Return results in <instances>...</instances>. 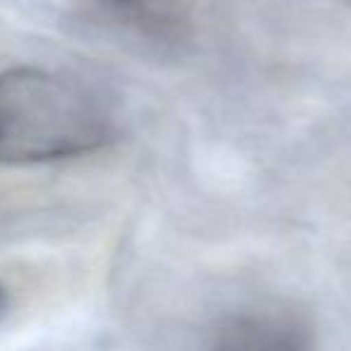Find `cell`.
Masks as SVG:
<instances>
[{
  "label": "cell",
  "instance_id": "1",
  "mask_svg": "<svg viewBox=\"0 0 351 351\" xmlns=\"http://www.w3.org/2000/svg\"><path fill=\"white\" fill-rule=\"evenodd\" d=\"M113 135L111 113L75 80L41 68L0 75V164L75 159L104 149Z\"/></svg>",
  "mask_w": 351,
  "mask_h": 351
},
{
  "label": "cell",
  "instance_id": "2",
  "mask_svg": "<svg viewBox=\"0 0 351 351\" xmlns=\"http://www.w3.org/2000/svg\"><path fill=\"white\" fill-rule=\"evenodd\" d=\"M210 351H313V335L289 313L245 311L219 322Z\"/></svg>",
  "mask_w": 351,
  "mask_h": 351
},
{
  "label": "cell",
  "instance_id": "3",
  "mask_svg": "<svg viewBox=\"0 0 351 351\" xmlns=\"http://www.w3.org/2000/svg\"><path fill=\"white\" fill-rule=\"evenodd\" d=\"M200 0H97V8L130 34L159 46H178L195 29Z\"/></svg>",
  "mask_w": 351,
  "mask_h": 351
},
{
  "label": "cell",
  "instance_id": "4",
  "mask_svg": "<svg viewBox=\"0 0 351 351\" xmlns=\"http://www.w3.org/2000/svg\"><path fill=\"white\" fill-rule=\"evenodd\" d=\"M5 308H8V293H5V289L0 287V317H3V313H5Z\"/></svg>",
  "mask_w": 351,
  "mask_h": 351
},
{
  "label": "cell",
  "instance_id": "5",
  "mask_svg": "<svg viewBox=\"0 0 351 351\" xmlns=\"http://www.w3.org/2000/svg\"><path fill=\"white\" fill-rule=\"evenodd\" d=\"M341 3H344V5H349V8H351V0H341Z\"/></svg>",
  "mask_w": 351,
  "mask_h": 351
}]
</instances>
